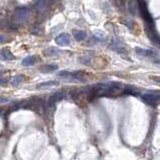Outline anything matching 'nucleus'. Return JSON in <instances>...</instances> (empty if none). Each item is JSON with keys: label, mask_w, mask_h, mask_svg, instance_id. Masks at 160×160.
<instances>
[{"label": "nucleus", "mask_w": 160, "mask_h": 160, "mask_svg": "<svg viewBox=\"0 0 160 160\" xmlns=\"http://www.w3.org/2000/svg\"><path fill=\"white\" fill-rule=\"evenodd\" d=\"M143 102H145L147 105L149 106H157L159 103V93L157 92L156 94H153V93H148V94H144L142 95L141 97Z\"/></svg>", "instance_id": "1"}, {"label": "nucleus", "mask_w": 160, "mask_h": 160, "mask_svg": "<svg viewBox=\"0 0 160 160\" xmlns=\"http://www.w3.org/2000/svg\"><path fill=\"white\" fill-rule=\"evenodd\" d=\"M55 42L58 44V45L68 46L69 44H70V42H71V38H70V36H69L68 34H66V33H62V34L58 35V36L56 37Z\"/></svg>", "instance_id": "2"}, {"label": "nucleus", "mask_w": 160, "mask_h": 160, "mask_svg": "<svg viewBox=\"0 0 160 160\" xmlns=\"http://www.w3.org/2000/svg\"><path fill=\"white\" fill-rule=\"evenodd\" d=\"M29 12H30L29 8L22 7V8H19V9L16 10V15L15 16H16V18H17V20L24 21L29 16Z\"/></svg>", "instance_id": "3"}, {"label": "nucleus", "mask_w": 160, "mask_h": 160, "mask_svg": "<svg viewBox=\"0 0 160 160\" xmlns=\"http://www.w3.org/2000/svg\"><path fill=\"white\" fill-rule=\"evenodd\" d=\"M135 51H136V53L140 56H154L155 55V52L153 51V50L143 49V48H140V47H136Z\"/></svg>", "instance_id": "4"}, {"label": "nucleus", "mask_w": 160, "mask_h": 160, "mask_svg": "<svg viewBox=\"0 0 160 160\" xmlns=\"http://www.w3.org/2000/svg\"><path fill=\"white\" fill-rule=\"evenodd\" d=\"M24 80H25V77L23 76V75L18 74L12 77V79L10 80V84H11L12 86H18V85H20Z\"/></svg>", "instance_id": "5"}, {"label": "nucleus", "mask_w": 160, "mask_h": 160, "mask_svg": "<svg viewBox=\"0 0 160 160\" xmlns=\"http://www.w3.org/2000/svg\"><path fill=\"white\" fill-rule=\"evenodd\" d=\"M0 58L3 60H13L15 57L9 50H2L0 52Z\"/></svg>", "instance_id": "6"}, {"label": "nucleus", "mask_w": 160, "mask_h": 160, "mask_svg": "<svg viewBox=\"0 0 160 160\" xmlns=\"http://www.w3.org/2000/svg\"><path fill=\"white\" fill-rule=\"evenodd\" d=\"M59 85V82L58 81H47L43 82V83H40L37 85V88H48V87H54V86Z\"/></svg>", "instance_id": "7"}, {"label": "nucleus", "mask_w": 160, "mask_h": 160, "mask_svg": "<svg viewBox=\"0 0 160 160\" xmlns=\"http://www.w3.org/2000/svg\"><path fill=\"white\" fill-rule=\"evenodd\" d=\"M58 69V66L56 64H50V65H46V66H43L40 68L41 72H52V71H55Z\"/></svg>", "instance_id": "8"}, {"label": "nucleus", "mask_w": 160, "mask_h": 160, "mask_svg": "<svg viewBox=\"0 0 160 160\" xmlns=\"http://www.w3.org/2000/svg\"><path fill=\"white\" fill-rule=\"evenodd\" d=\"M34 61L35 59L33 56H27L22 60V65L23 66H31V65L34 64Z\"/></svg>", "instance_id": "9"}, {"label": "nucleus", "mask_w": 160, "mask_h": 160, "mask_svg": "<svg viewBox=\"0 0 160 160\" xmlns=\"http://www.w3.org/2000/svg\"><path fill=\"white\" fill-rule=\"evenodd\" d=\"M60 50L57 49V48H49V49L45 50V52L44 53L46 54V56H56L58 55V54L60 53Z\"/></svg>", "instance_id": "10"}, {"label": "nucleus", "mask_w": 160, "mask_h": 160, "mask_svg": "<svg viewBox=\"0 0 160 160\" xmlns=\"http://www.w3.org/2000/svg\"><path fill=\"white\" fill-rule=\"evenodd\" d=\"M86 36H87L86 32H85V31H82V30L77 31V32L75 33V35H74L75 39H76L77 41H83V40L86 38Z\"/></svg>", "instance_id": "11"}, {"label": "nucleus", "mask_w": 160, "mask_h": 160, "mask_svg": "<svg viewBox=\"0 0 160 160\" xmlns=\"http://www.w3.org/2000/svg\"><path fill=\"white\" fill-rule=\"evenodd\" d=\"M94 37L97 38L98 40H104L105 39V33L102 30H96L94 32Z\"/></svg>", "instance_id": "12"}, {"label": "nucleus", "mask_w": 160, "mask_h": 160, "mask_svg": "<svg viewBox=\"0 0 160 160\" xmlns=\"http://www.w3.org/2000/svg\"><path fill=\"white\" fill-rule=\"evenodd\" d=\"M48 4H49L48 1H36L35 2V5H36L39 9H44V8H46Z\"/></svg>", "instance_id": "13"}, {"label": "nucleus", "mask_w": 160, "mask_h": 160, "mask_svg": "<svg viewBox=\"0 0 160 160\" xmlns=\"http://www.w3.org/2000/svg\"><path fill=\"white\" fill-rule=\"evenodd\" d=\"M6 84H7V80L5 78H3V77L0 76V85L1 86H5Z\"/></svg>", "instance_id": "14"}, {"label": "nucleus", "mask_w": 160, "mask_h": 160, "mask_svg": "<svg viewBox=\"0 0 160 160\" xmlns=\"http://www.w3.org/2000/svg\"><path fill=\"white\" fill-rule=\"evenodd\" d=\"M9 101L8 98H4V97H0V103H6Z\"/></svg>", "instance_id": "15"}, {"label": "nucleus", "mask_w": 160, "mask_h": 160, "mask_svg": "<svg viewBox=\"0 0 160 160\" xmlns=\"http://www.w3.org/2000/svg\"><path fill=\"white\" fill-rule=\"evenodd\" d=\"M4 41H5V37L0 35V43H2V42H4Z\"/></svg>", "instance_id": "16"}]
</instances>
